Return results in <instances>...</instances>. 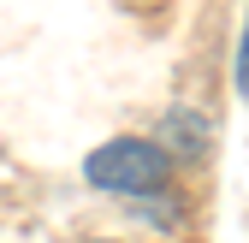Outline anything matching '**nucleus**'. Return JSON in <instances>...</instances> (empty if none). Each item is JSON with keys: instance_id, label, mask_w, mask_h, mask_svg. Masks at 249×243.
I'll list each match as a JSON object with an SVG mask.
<instances>
[{"instance_id": "nucleus-1", "label": "nucleus", "mask_w": 249, "mask_h": 243, "mask_svg": "<svg viewBox=\"0 0 249 243\" xmlns=\"http://www.w3.org/2000/svg\"><path fill=\"white\" fill-rule=\"evenodd\" d=\"M83 178L107 196H154L172 184V155L148 137H113L83 160Z\"/></svg>"}, {"instance_id": "nucleus-2", "label": "nucleus", "mask_w": 249, "mask_h": 243, "mask_svg": "<svg viewBox=\"0 0 249 243\" xmlns=\"http://www.w3.org/2000/svg\"><path fill=\"white\" fill-rule=\"evenodd\" d=\"M237 89L249 95V30H243V48H237Z\"/></svg>"}]
</instances>
